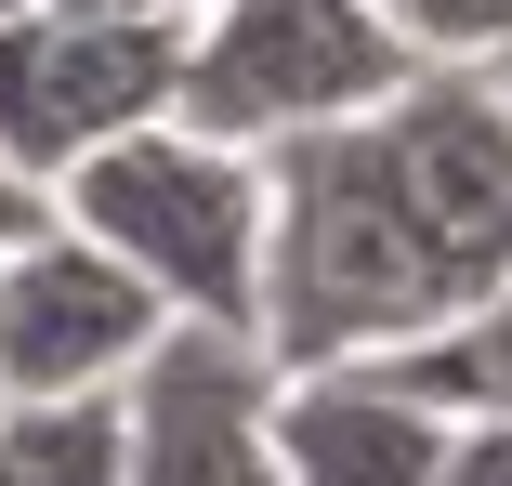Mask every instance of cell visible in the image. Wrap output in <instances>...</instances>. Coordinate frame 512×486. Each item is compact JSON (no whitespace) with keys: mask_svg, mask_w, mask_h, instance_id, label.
<instances>
[{"mask_svg":"<svg viewBox=\"0 0 512 486\" xmlns=\"http://www.w3.org/2000/svg\"><path fill=\"white\" fill-rule=\"evenodd\" d=\"M53 224H79L106 263H132L171 329L250 342V316H263V158L250 145H211V132H184V119H145V132L92 145L53 184Z\"/></svg>","mask_w":512,"mask_h":486,"instance_id":"1","label":"cell"},{"mask_svg":"<svg viewBox=\"0 0 512 486\" xmlns=\"http://www.w3.org/2000/svg\"><path fill=\"white\" fill-rule=\"evenodd\" d=\"M421 79V53L394 40L381 0H211L184 27V92L171 119L211 132V145H302V132H342L368 106Z\"/></svg>","mask_w":512,"mask_h":486,"instance_id":"2","label":"cell"},{"mask_svg":"<svg viewBox=\"0 0 512 486\" xmlns=\"http://www.w3.org/2000/svg\"><path fill=\"white\" fill-rule=\"evenodd\" d=\"M184 92V27L171 14H106V0H53V14L0 27V158L40 198L145 119H171Z\"/></svg>","mask_w":512,"mask_h":486,"instance_id":"3","label":"cell"},{"mask_svg":"<svg viewBox=\"0 0 512 486\" xmlns=\"http://www.w3.org/2000/svg\"><path fill=\"white\" fill-rule=\"evenodd\" d=\"M368 145L447 276V316H473L512 276V92L486 66H421L394 106H368Z\"/></svg>","mask_w":512,"mask_h":486,"instance_id":"4","label":"cell"},{"mask_svg":"<svg viewBox=\"0 0 512 486\" xmlns=\"http://www.w3.org/2000/svg\"><path fill=\"white\" fill-rule=\"evenodd\" d=\"M171 342L158 289L106 263L79 224H40L0 250V408H66V395H132V368Z\"/></svg>","mask_w":512,"mask_h":486,"instance_id":"5","label":"cell"},{"mask_svg":"<svg viewBox=\"0 0 512 486\" xmlns=\"http://www.w3.org/2000/svg\"><path fill=\"white\" fill-rule=\"evenodd\" d=\"M263 395L276 368L224 329H171L145 368H132V486H276V447H263Z\"/></svg>","mask_w":512,"mask_h":486,"instance_id":"6","label":"cell"},{"mask_svg":"<svg viewBox=\"0 0 512 486\" xmlns=\"http://www.w3.org/2000/svg\"><path fill=\"white\" fill-rule=\"evenodd\" d=\"M263 447H276V486H434L447 408H421L394 368H276Z\"/></svg>","mask_w":512,"mask_h":486,"instance_id":"7","label":"cell"},{"mask_svg":"<svg viewBox=\"0 0 512 486\" xmlns=\"http://www.w3.org/2000/svg\"><path fill=\"white\" fill-rule=\"evenodd\" d=\"M368 368H394L421 408H447V421H512V276L486 289L473 316H447L434 342H407V355H368Z\"/></svg>","mask_w":512,"mask_h":486,"instance_id":"8","label":"cell"},{"mask_svg":"<svg viewBox=\"0 0 512 486\" xmlns=\"http://www.w3.org/2000/svg\"><path fill=\"white\" fill-rule=\"evenodd\" d=\"M0 486H132V408L119 395L0 408Z\"/></svg>","mask_w":512,"mask_h":486,"instance_id":"9","label":"cell"},{"mask_svg":"<svg viewBox=\"0 0 512 486\" xmlns=\"http://www.w3.org/2000/svg\"><path fill=\"white\" fill-rule=\"evenodd\" d=\"M381 14L421 66H499L512 53V0H381Z\"/></svg>","mask_w":512,"mask_h":486,"instance_id":"10","label":"cell"},{"mask_svg":"<svg viewBox=\"0 0 512 486\" xmlns=\"http://www.w3.org/2000/svg\"><path fill=\"white\" fill-rule=\"evenodd\" d=\"M434 486H512V421H447Z\"/></svg>","mask_w":512,"mask_h":486,"instance_id":"11","label":"cell"},{"mask_svg":"<svg viewBox=\"0 0 512 486\" xmlns=\"http://www.w3.org/2000/svg\"><path fill=\"white\" fill-rule=\"evenodd\" d=\"M40 224H53V198H40L14 158H0V250H14V237H40Z\"/></svg>","mask_w":512,"mask_h":486,"instance_id":"12","label":"cell"},{"mask_svg":"<svg viewBox=\"0 0 512 486\" xmlns=\"http://www.w3.org/2000/svg\"><path fill=\"white\" fill-rule=\"evenodd\" d=\"M106 14H171V27H197L211 0H106Z\"/></svg>","mask_w":512,"mask_h":486,"instance_id":"13","label":"cell"},{"mask_svg":"<svg viewBox=\"0 0 512 486\" xmlns=\"http://www.w3.org/2000/svg\"><path fill=\"white\" fill-rule=\"evenodd\" d=\"M14 14H53V0H0V27H14Z\"/></svg>","mask_w":512,"mask_h":486,"instance_id":"14","label":"cell"},{"mask_svg":"<svg viewBox=\"0 0 512 486\" xmlns=\"http://www.w3.org/2000/svg\"><path fill=\"white\" fill-rule=\"evenodd\" d=\"M486 79H499V92H512V53H499V66H486Z\"/></svg>","mask_w":512,"mask_h":486,"instance_id":"15","label":"cell"}]
</instances>
